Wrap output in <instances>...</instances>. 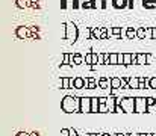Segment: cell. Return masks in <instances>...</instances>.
Masks as SVG:
<instances>
[{
	"instance_id": "cell-1",
	"label": "cell",
	"mask_w": 156,
	"mask_h": 136,
	"mask_svg": "<svg viewBox=\"0 0 156 136\" xmlns=\"http://www.w3.org/2000/svg\"><path fill=\"white\" fill-rule=\"evenodd\" d=\"M61 109L67 113H80V97L76 95H65L61 101Z\"/></svg>"
},
{
	"instance_id": "cell-2",
	"label": "cell",
	"mask_w": 156,
	"mask_h": 136,
	"mask_svg": "<svg viewBox=\"0 0 156 136\" xmlns=\"http://www.w3.org/2000/svg\"><path fill=\"white\" fill-rule=\"evenodd\" d=\"M77 26L74 23H67V27H65V33H64V39H68L70 42H76L77 41Z\"/></svg>"
},
{
	"instance_id": "cell-3",
	"label": "cell",
	"mask_w": 156,
	"mask_h": 136,
	"mask_svg": "<svg viewBox=\"0 0 156 136\" xmlns=\"http://www.w3.org/2000/svg\"><path fill=\"white\" fill-rule=\"evenodd\" d=\"M120 104H121V107L124 109L126 113H133L135 112V97H123Z\"/></svg>"
},
{
	"instance_id": "cell-4",
	"label": "cell",
	"mask_w": 156,
	"mask_h": 136,
	"mask_svg": "<svg viewBox=\"0 0 156 136\" xmlns=\"http://www.w3.org/2000/svg\"><path fill=\"white\" fill-rule=\"evenodd\" d=\"M147 110V97H135V113H146Z\"/></svg>"
},
{
	"instance_id": "cell-5",
	"label": "cell",
	"mask_w": 156,
	"mask_h": 136,
	"mask_svg": "<svg viewBox=\"0 0 156 136\" xmlns=\"http://www.w3.org/2000/svg\"><path fill=\"white\" fill-rule=\"evenodd\" d=\"M80 113H91V98L80 97Z\"/></svg>"
},
{
	"instance_id": "cell-6",
	"label": "cell",
	"mask_w": 156,
	"mask_h": 136,
	"mask_svg": "<svg viewBox=\"0 0 156 136\" xmlns=\"http://www.w3.org/2000/svg\"><path fill=\"white\" fill-rule=\"evenodd\" d=\"M15 35H17L20 39H26L27 36H32V32H30V29L26 27V26H18V27L15 29Z\"/></svg>"
},
{
	"instance_id": "cell-7",
	"label": "cell",
	"mask_w": 156,
	"mask_h": 136,
	"mask_svg": "<svg viewBox=\"0 0 156 136\" xmlns=\"http://www.w3.org/2000/svg\"><path fill=\"white\" fill-rule=\"evenodd\" d=\"M112 6L115 9H126L129 8V0H112Z\"/></svg>"
},
{
	"instance_id": "cell-8",
	"label": "cell",
	"mask_w": 156,
	"mask_h": 136,
	"mask_svg": "<svg viewBox=\"0 0 156 136\" xmlns=\"http://www.w3.org/2000/svg\"><path fill=\"white\" fill-rule=\"evenodd\" d=\"M99 110H100L99 97H91V113H99Z\"/></svg>"
},
{
	"instance_id": "cell-9",
	"label": "cell",
	"mask_w": 156,
	"mask_h": 136,
	"mask_svg": "<svg viewBox=\"0 0 156 136\" xmlns=\"http://www.w3.org/2000/svg\"><path fill=\"white\" fill-rule=\"evenodd\" d=\"M15 6L20 8V9L32 8V2H30V0H15Z\"/></svg>"
},
{
	"instance_id": "cell-10",
	"label": "cell",
	"mask_w": 156,
	"mask_h": 136,
	"mask_svg": "<svg viewBox=\"0 0 156 136\" xmlns=\"http://www.w3.org/2000/svg\"><path fill=\"white\" fill-rule=\"evenodd\" d=\"M129 88L130 89H140V77H135V76L129 77Z\"/></svg>"
},
{
	"instance_id": "cell-11",
	"label": "cell",
	"mask_w": 156,
	"mask_h": 136,
	"mask_svg": "<svg viewBox=\"0 0 156 136\" xmlns=\"http://www.w3.org/2000/svg\"><path fill=\"white\" fill-rule=\"evenodd\" d=\"M99 88L100 89H109L111 88V79H108V77L99 79Z\"/></svg>"
},
{
	"instance_id": "cell-12",
	"label": "cell",
	"mask_w": 156,
	"mask_h": 136,
	"mask_svg": "<svg viewBox=\"0 0 156 136\" xmlns=\"http://www.w3.org/2000/svg\"><path fill=\"white\" fill-rule=\"evenodd\" d=\"M90 35H91V39H102V27H93Z\"/></svg>"
},
{
	"instance_id": "cell-13",
	"label": "cell",
	"mask_w": 156,
	"mask_h": 136,
	"mask_svg": "<svg viewBox=\"0 0 156 136\" xmlns=\"http://www.w3.org/2000/svg\"><path fill=\"white\" fill-rule=\"evenodd\" d=\"M111 89H121V77L111 79Z\"/></svg>"
},
{
	"instance_id": "cell-14",
	"label": "cell",
	"mask_w": 156,
	"mask_h": 136,
	"mask_svg": "<svg viewBox=\"0 0 156 136\" xmlns=\"http://www.w3.org/2000/svg\"><path fill=\"white\" fill-rule=\"evenodd\" d=\"M85 88V77H74V89H83Z\"/></svg>"
},
{
	"instance_id": "cell-15",
	"label": "cell",
	"mask_w": 156,
	"mask_h": 136,
	"mask_svg": "<svg viewBox=\"0 0 156 136\" xmlns=\"http://www.w3.org/2000/svg\"><path fill=\"white\" fill-rule=\"evenodd\" d=\"M137 38L138 39H146L147 38V29L146 27H137Z\"/></svg>"
},
{
	"instance_id": "cell-16",
	"label": "cell",
	"mask_w": 156,
	"mask_h": 136,
	"mask_svg": "<svg viewBox=\"0 0 156 136\" xmlns=\"http://www.w3.org/2000/svg\"><path fill=\"white\" fill-rule=\"evenodd\" d=\"M126 36H127V39H133V38H137V29H133V27H127V29H126Z\"/></svg>"
},
{
	"instance_id": "cell-17",
	"label": "cell",
	"mask_w": 156,
	"mask_h": 136,
	"mask_svg": "<svg viewBox=\"0 0 156 136\" xmlns=\"http://www.w3.org/2000/svg\"><path fill=\"white\" fill-rule=\"evenodd\" d=\"M109 62L111 65H118V53H109Z\"/></svg>"
},
{
	"instance_id": "cell-18",
	"label": "cell",
	"mask_w": 156,
	"mask_h": 136,
	"mask_svg": "<svg viewBox=\"0 0 156 136\" xmlns=\"http://www.w3.org/2000/svg\"><path fill=\"white\" fill-rule=\"evenodd\" d=\"M138 65H147V53H138Z\"/></svg>"
},
{
	"instance_id": "cell-19",
	"label": "cell",
	"mask_w": 156,
	"mask_h": 136,
	"mask_svg": "<svg viewBox=\"0 0 156 136\" xmlns=\"http://www.w3.org/2000/svg\"><path fill=\"white\" fill-rule=\"evenodd\" d=\"M61 86L62 89H70V77H61Z\"/></svg>"
},
{
	"instance_id": "cell-20",
	"label": "cell",
	"mask_w": 156,
	"mask_h": 136,
	"mask_svg": "<svg viewBox=\"0 0 156 136\" xmlns=\"http://www.w3.org/2000/svg\"><path fill=\"white\" fill-rule=\"evenodd\" d=\"M85 61V58L80 53H74V65H82Z\"/></svg>"
},
{
	"instance_id": "cell-21",
	"label": "cell",
	"mask_w": 156,
	"mask_h": 136,
	"mask_svg": "<svg viewBox=\"0 0 156 136\" xmlns=\"http://www.w3.org/2000/svg\"><path fill=\"white\" fill-rule=\"evenodd\" d=\"M85 64H86V65H93V50L88 52V53L85 55Z\"/></svg>"
},
{
	"instance_id": "cell-22",
	"label": "cell",
	"mask_w": 156,
	"mask_h": 136,
	"mask_svg": "<svg viewBox=\"0 0 156 136\" xmlns=\"http://www.w3.org/2000/svg\"><path fill=\"white\" fill-rule=\"evenodd\" d=\"M121 33H123L121 32V27H112V36L114 38H118L120 39L121 38Z\"/></svg>"
},
{
	"instance_id": "cell-23",
	"label": "cell",
	"mask_w": 156,
	"mask_h": 136,
	"mask_svg": "<svg viewBox=\"0 0 156 136\" xmlns=\"http://www.w3.org/2000/svg\"><path fill=\"white\" fill-rule=\"evenodd\" d=\"M132 65V53H124V67Z\"/></svg>"
},
{
	"instance_id": "cell-24",
	"label": "cell",
	"mask_w": 156,
	"mask_h": 136,
	"mask_svg": "<svg viewBox=\"0 0 156 136\" xmlns=\"http://www.w3.org/2000/svg\"><path fill=\"white\" fill-rule=\"evenodd\" d=\"M106 6H108V0H96V8L105 9Z\"/></svg>"
},
{
	"instance_id": "cell-25",
	"label": "cell",
	"mask_w": 156,
	"mask_h": 136,
	"mask_svg": "<svg viewBox=\"0 0 156 136\" xmlns=\"http://www.w3.org/2000/svg\"><path fill=\"white\" fill-rule=\"evenodd\" d=\"M143 6L146 9H155L156 8V2H144V0H143Z\"/></svg>"
},
{
	"instance_id": "cell-26",
	"label": "cell",
	"mask_w": 156,
	"mask_h": 136,
	"mask_svg": "<svg viewBox=\"0 0 156 136\" xmlns=\"http://www.w3.org/2000/svg\"><path fill=\"white\" fill-rule=\"evenodd\" d=\"M61 65H70V53H64L62 55V64Z\"/></svg>"
},
{
	"instance_id": "cell-27",
	"label": "cell",
	"mask_w": 156,
	"mask_h": 136,
	"mask_svg": "<svg viewBox=\"0 0 156 136\" xmlns=\"http://www.w3.org/2000/svg\"><path fill=\"white\" fill-rule=\"evenodd\" d=\"M121 89H130L129 88V77H121Z\"/></svg>"
},
{
	"instance_id": "cell-28",
	"label": "cell",
	"mask_w": 156,
	"mask_h": 136,
	"mask_svg": "<svg viewBox=\"0 0 156 136\" xmlns=\"http://www.w3.org/2000/svg\"><path fill=\"white\" fill-rule=\"evenodd\" d=\"M149 89H156V77H150V80H149Z\"/></svg>"
},
{
	"instance_id": "cell-29",
	"label": "cell",
	"mask_w": 156,
	"mask_h": 136,
	"mask_svg": "<svg viewBox=\"0 0 156 136\" xmlns=\"http://www.w3.org/2000/svg\"><path fill=\"white\" fill-rule=\"evenodd\" d=\"M156 103V98L155 97H147V107H153Z\"/></svg>"
},
{
	"instance_id": "cell-30",
	"label": "cell",
	"mask_w": 156,
	"mask_h": 136,
	"mask_svg": "<svg viewBox=\"0 0 156 136\" xmlns=\"http://www.w3.org/2000/svg\"><path fill=\"white\" fill-rule=\"evenodd\" d=\"M108 106H106V103H100V110H99V113H108Z\"/></svg>"
},
{
	"instance_id": "cell-31",
	"label": "cell",
	"mask_w": 156,
	"mask_h": 136,
	"mask_svg": "<svg viewBox=\"0 0 156 136\" xmlns=\"http://www.w3.org/2000/svg\"><path fill=\"white\" fill-rule=\"evenodd\" d=\"M118 65H124V53H118Z\"/></svg>"
},
{
	"instance_id": "cell-32",
	"label": "cell",
	"mask_w": 156,
	"mask_h": 136,
	"mask_svg": "<svg viewBox=\"0 0 156 136\" xmlns=\"http://www.w3.org/2000/svg\"><path fill=\"white\" fill-rule=\"evenodd\" d=\"M115 113H126L124 109L121 107V104H117V106H115Z\"/></svg>"
},
{
	"instance_id": "cell-33",
	"label": "cell",
	"mask_w": 156,
	"mask_h": 136,
	"mask_svg": "<svg viewBox=\"0 0 156 136\" xmlns=\"http://www.w3.org/2000/svg\"><path fill=\"white\" fill-rule=\"evenodd\" d=\"M61 136H70V129H61Z\"/></svg>"
},
{
	"instance_id": "cell-34",
	"label": "cell",
	"mask_w": 156,
	"mask_h": 136,
	"mask_svg": "<svg viewBox=\"0 0 156 136\" xmlns=\"http://www.w3.org/2000/svg\"><path fill=\"white\" fill-rule=\"evenodd\" d=\"M99 65H105V53H103V55L100 53V58H99Z\"/></svg>"
},
{
	"instance_id": "cell-35",
	"label": "cell",
	"mask_w": 156,
	"mask_h": 136,
	"mask_svg": "<svg viewBox=\"0 0 156 136\" xmlns=\"http://www.w3.org/2000/svg\"><path fill=\"white\" fill-rule=\"evenodd\" d=\"M29 29H30V32H32V35H33L35 32H39V27H38V26H30Z\"/></svg>"
},
{
	"instance_id": "cell-36",
	"label": "cell",
	"mask_w": 156,
	"mask_h": 136,
	"mask_svg": "<svg viewBox=\"0 0 156 136\" xmlns=\"http://www.w3.org/2000/svg\"><path fill=\"white\" fill-rule=\"evenodd\" d=\"M105 65H111V62H109V53H105Z\"/></svg>"
},
{
	"instance_id": "cell-37",
	"label": "cell",
	"mask_w": 156,
	"mask_h": 136,
	"mask_svg": "<svg viewBox=\"0 0 156 136\" xmlns=\"http://www.w3.org/2000/svg\"><path fill=\"white\" fill-rule=\"evenodd\" d=\"M70 136H79L77 130H76V129H70Z\"/></svg>"
},
{
	"instance_id": "cell-38",
	"label": "cell",
	"mask_w": 156,
	"mask_h": 136,
	"mask_svg": "<svg viewBox=\"0 0 156 136\" xmlns=\"http://www.w3.org/2000/svg\"><path fill=\"white\" fill-rule=\"evenodd\" d=\"M15 136H30V133H26V132H18Z\"/></svg>"
},
{
	"instance_id": "cell-39",
	"label": "cell",
	"mask_w": 156,
	"mask_h": 136,
	"mask_svg": "<svg viewBox=\"0 0 156 136\" xmlns=\"http://www.w3.org/2000/svg\"><path fill=\"white\" fill-rule=\"evenodd\" d=\"M152 39H156V27H152Z\"/></svg>"
},
{
	"instance_id": "cell-40",
	"label": "cell",
	"mask_w": 156,
	"mask_h": 136,
	"mask_svg": "<svg viewBox=\"0 0 156 136\" xmlns=\"http://www.w3.org/2000/svg\"><path fill=\"white\" fill-rule=\"evenodd\" d=\"M150 62H152V55H150V53H147V65H149Z\"/></svg>"
},
{
	"instance_id": "cell-41",
	"label": "cell",
	"mask_w": 156,
	"mask_h": 136,
	"mask_svg": "<svg viewBox=\"0 0 156 136\" xmlns=\"http://www.w3.org/2000/svg\"><path fill=\"white\" fill-rule=\"evenodd\" d=\"M88 136H102V133H88Z\"/></svg>"
},
{
	"instance_id": "cell-42",
	"label": "cell",
	"mask_w": 156,
	"mask_h": 136,
	"mask_svg": "<svg viewBox=\"0 0 156 136\" xmlns=\"http://www.w3.org/2000/svg\"><path fill=\"white\" fill-rule=\"evenodd\" d=\"M30 2H32L33 5H39V0H30Z\"/></svg>"
},
{
	"instance_id": "cell-43",
	"label": "cell",
	"mask_w": 156,
	"mask_h": 136,
	"mask_svg": "<svg viewBox=\"0 0 156 136\" xmlns=\"http://www.w3.org/2000/svg\"><path fill=\"white\" fill-rule=\"evenodd\" d=\"M30 136H39V133H38V132H32Z\"/></svg>"
},
{
	"instance_id": "cell-44",
	"label": "cell",
	"mask_w": 156,
	"mask_h": 136,
	"mask_svg": "<svg viewBox=\"0 0 156 136\" xmlns=\"http://www.w3.org/2000/svg\"><path fill=\"white\" fill-rule=\"evenodd\" d=\"M102 136H114V135H109V133H102Z\"/></svg>"
},
{
	"instance_id": "cell-45",
	"label": "cell",
	"mask_w": 156,
	"mask_h": 136,
	"mask_svg": "<svg viewBox=\"0 0 156 136\" xmlns=\"http://www.w3.org/2000/svg\"><path fill=\"white\" fill-rule=\"evenodd\" d=\"M130 136H140V133H130Z\"/></svg>"
},
{
	"instance_id": "cell-46",
	"label": "cell",
	"mask_w": 156,
	"mask_h": 136,
	"mask_svg": "<svg viewBox=\"0 0 156 136\" xmlns=\"http://www.w3.org/2000/svg\"><path fill=\"white\" fill-rule=\"evenodd\" d=\"M114 136H124V133H117V135H114Z\"/></svg>"
},
{
	"instance_id": "cell-47",
	"label": "cell",
	"mask_w": 156,
	"mask_h": 136,
	"mask_svg": "<svg viewBox=\"0 0 156 136\" xmlns=\"http://www.w3.org/2000/svg\"><path fill=\"white\" fill-rule=\"evenodd\" d=\"M82 2H96V0H82Z\"/></svg>"
},
{
	"instance_id": "cell-48",
	"label": "cell",
	"mask_w": 156,
	"mask_h": 136,
	"mask_svg": "<svg viewBox=\"0 0 156 136\" xmlns=\"http://www.w3.org/2000/svg\"><path fill=\"white\" fill-rule=\"evenodd\" d=\"M140 136H147V133H140Z\"/></svg>"
},
{
	"instance_id": "cell-49",
	"label": "cell",
	"mask_w": 156,
	"mask_h": 136,
	"mask_svg": "<svg viewBox=\"0 0 156 136\" xmlns=\"http://www.w3.org/2000/svg\"><path fill=\"white\" fill-rule=\"evenodd\" d=\"M144 2H156V0H144Z\"/></svg>"
},
{
	"instance_id": "cell-50",
	"label": "cell",
	"mask_w": 156,
	"mask_h": 136,
	"mask_svg": "<svg viewBox=\"0 0 156 136\" xmlns=\"http://www.w3.org/2000/svg\"><path fill=\"white\" fill-rule=\"evenodd\" d=\"M124 136H130V133H124Z\"/></svg>"
},
{
	"instance_id": "cell-51",
	"label": "cell",
	"mask_w": 156,
	"mask_h": 136,
	"mask_svg": "<svg viewBox=\"0 0 156 136\" xmlns=\"http://www.w3.org/2000/svg\"><path fill=\"white\" fill-rule=\"evenodd\" d=\"M147 136H153V133H147Z\"/></svg>"
},
{
	"instance_id": "cell-52",
	"label": "cell",
	"mask_w": 156,
	"mask_h": 136,
	"mask_svg": "<svg viewBox=\"0 0 156 136\" xmlns=\"http://www.w3.org/2000/svg\"><path fill=\"white\" fill-rule=\"evenodd\" d=\"M153 136H156V133H153Z\"/></svg>"
}]
</instances>
